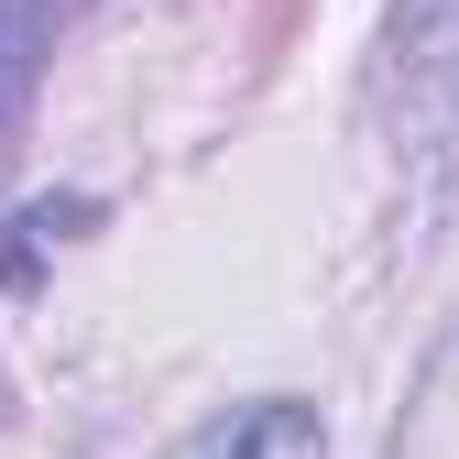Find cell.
Wrapping results in <instances>:
<instances>
[{
  "label": "cell",
  "mask_w": 459,
  "mask_h": 459,
  "mask_svg": "<svg viewBox=\"0 0 459 459\" xmlns=\"http://www.w3.org/2000/svg\"><path fill=\"white\" fill-rule=\"evenodd\" d=\"M394 55H405V88L437 109V88L459 77V0H405L394 12Z\"/></svg>",
  "instance_id": "obj_2"
},
{
  "label": "cell",
  "mask_w": 459,
  "mask_h": 459,
  "mask_svg": "<svg viewBox=\"0 0 459 459\" xmlns=\"http://www.w3.org/2000/svg\"><path fill=\"white\" fill-rule=\"evenodd\" d=\"M176 459H328V427H317V405H296V394H263V405L208 416Z\"/></svg>",
  "instance_id": "obj_1"
},
{
  "label": "cell",
  "mask_w": 459,
  "mask_h": 459,
  "mask_svg": "<svg viewBox=\"0 0 459 459\" xmlns=\"http://www.w3.org/2000/svg\"><path fill=\"white\" fill-rule=\"evenodd\" d=\"M22 99H33V12H0V153L22 132Z\"/></svg>",
  "instance_id": "obj_3"
}]
</instances>
